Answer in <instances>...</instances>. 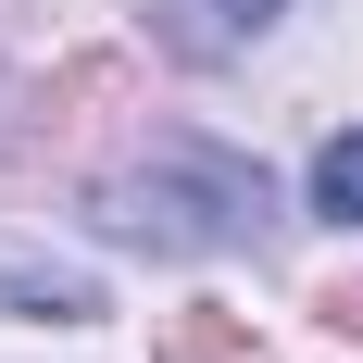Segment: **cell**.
<instances>
[{
    "label": "cell",
    "mask_w": 363,
    "mask_h": 363,
    "mask_svg": "<svg viewBox=\"0 0 363 363\" xmlns=\"http://www.w3.org/2000/svg\"><path fill=\"white\" fill-rule=\"evenodd\" d=\"M263 213H276V188H263V163H238V150H150L138 176H113L101 201H88V225H101L113 251H251Z\"/></svg>",
    "instance_id": "cell-1"
},
{
    "label": "cell",
    "mask_w": 363,
    "mask_h": 363,
    "mask_svg": "<svg viewBox=\"0 0 363 363\" xmlns=\"http://www.w3.org/2000/svg\"><path fill=\"white\" fill-rule=\"evenodd\" d=\"M276 13H289V0H150V38H163L176 63H238Z\"/></svg>",
    "instance_id": "cell-2"
},
{
    "label": "cell",
    "mask_w": 363,
    "mask_h": 363,
    "mask_svg": "<svg viewBox=\"0 0 363 363\" xmlns=\"http://www.w3.org/2000/svg\"><path fill=\"white\" fill-rule=\"evenodd\" d=\"M0 301H26V313H101V289L75 263H0Z\"/></svg>",
    "instance_id": "cell-3"
},
{
    "label": "cell",
    "mask_w": 363,
    "mask_h": 363,
    "mask_svg": "<svg viewBox=\"0 0 363 363\" xmlns=\"http://www.w3.org/2000/svg\"><path fill=\"white\" fill-rule=\"evenodd\" d=\"M313 213H326V225H363V125L313 150Z\"/></svg>",
    "instance_id": "cell-4"
}]
</instances>
